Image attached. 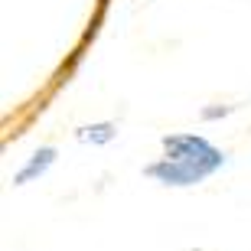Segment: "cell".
<instances>
[{
	"label": "cell",
	"instance_id": "cell-1",
	"mask_svg": "<svg viewBox=\"0 0 251 251\" xmlns=\"http://www.w3.org/2000/svg\"><path fill=\"white\" fill-rule=\"evenodd\" d=\"M163 150L170 153V160L183 163L186 170H193L196 176H209L212 170L222 167V153L209 144L205 137H196V134H176V137H163Z\"/></svg>",
	"mask_w": 251,
	"mask_h": 251
},
{
	"label": "cell",
	"instance_id": "cell-2",
	"mask_svg": "<svg viewBox=\"0 0 251 251\" xmlns=\"http://www.w3.org/2000/svg\"><path fill=\"white\" fill-rule=\"evenodd\" d=\"M52 160H56V150L52 147H43V150H36L33 153V160H29L26 167L20 170L17 176H13V183L17 186H23V183H29V179H36V176H43L49 167H52Z\"/></svg>",
	"mask_w": 251,
	"mask_h": 251
},
{
	"label": "cell",
	"instance_id": "cell-3",
	"mask_svg": "<svg viewBox=\"0 0 251 251\" xmlns=\"http://www.w3.org/2000/svg\"><path fill=\"white\" fill-rule=\"evenodd\" d=\"M114 137V124H92V127L78 130V140H88V144H108Z\"/></svg>",
	"mask_w": 251,
	"mask_h": 251
}]
</instances>
